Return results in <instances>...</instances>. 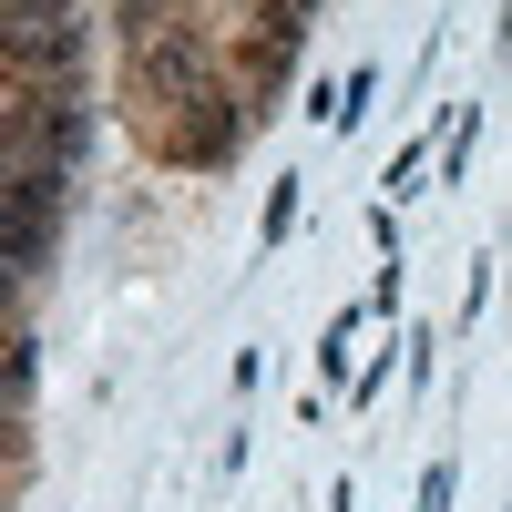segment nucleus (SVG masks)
<instances>
[{"label":"nucleus","mask_w":512,"mask_h":512,"mask_svg":"<svg viewBox=\"0 0 512 512\" xmlns=\"http://www.w3.org/2000/svg\"><path fill=\"white\" fill-rule=\"evenodd\" d=\"M134 82H144V103H164V113L216 103V62H205V41L185 21H164L154 41H134Z\"/></svg>","instance_id":"obj_1"},{"label":"nucleus","mask_w":512,"mask_h":512,"mask_svg":"<svg viewBox=\"0 0 512 512\" xmlns=\"http://www.w3.org/2000/svg\"><path fill=\"white\" fill-rule=\"evenodd\" d=\"M62 195L72 175L62 164H11V277H41V256H52V226H62Z\"/></svg>","instance_id":"obj_2"},{"label":"nucleus","mask_w":512,"mask_h":512,"mask_svg":"<svg viewBox=\"0 0 512 512\" xmlns=\"http://www.w3.org/2000/svg\"><path fill=\"white\" fill-rule=\"evenodd\" d=\"M82 62H93V21H41V31H11V72L41 82V93H72Z\"/></svg>","instance_id":"obj_3"},{"label":"nucleus","mask_w":512,"mask_h":512,"mask_svg":"<svg viewBox=\"0 0 512 512\" xmlns=\"http://www.w3.org/2000/svg\"><path fill=\"white\" fill-rule=\"evenodd\" d=\"M41 21H82V0H11V31H41Z\"/></svg>","instance_id":"obj_4"}]
</instances>
